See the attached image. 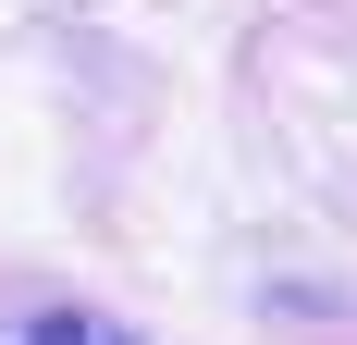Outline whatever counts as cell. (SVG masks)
Listing matches in <instances>:
<instances>
[{"instance_id":"1","label":"cell","mask_w":357,"mask_h":345,"mask_svg":"<svg viewBox=\"0 0 357 345\" xmlns=\"http://www.w3.org/2000/svg\"><path fill=\"white\" fill-rule=\"evenodd\" d=\"M0 345H136L123 321H99V309H37V321H13Z\"/></svg>"}]
</instances>
